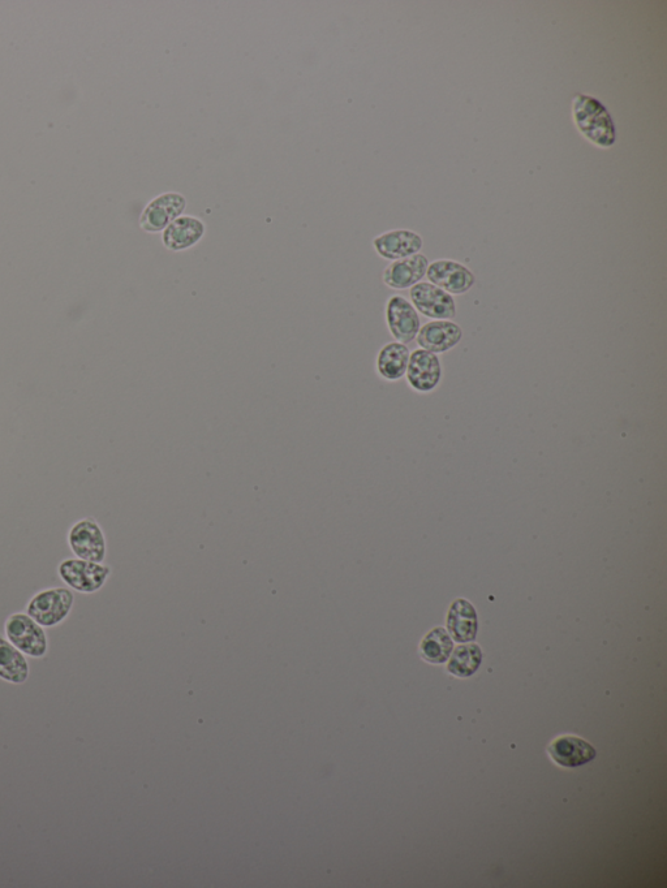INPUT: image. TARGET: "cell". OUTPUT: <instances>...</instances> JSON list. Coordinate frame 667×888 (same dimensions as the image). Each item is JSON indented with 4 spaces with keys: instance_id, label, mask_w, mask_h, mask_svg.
<instances>
[{
    "instance_id": "cell-1",
    "label": "cell",
    "mask_w": 667,
    "mask_h": 888,
    "mask_svg": "<svg viewBox=\"0 0 667 888\" xmlns=\"http://www.w3.org/2000/svg\"><path fill=\"white\" fill-rule=\"evenodd\" d=\"M572 118L580 135L598 148L610 149L617 142L614 120L597 98L578 94L572 99Z\"/></svg>"
},
{
    "instance_id": "cell-2",
    "label": "cell",
    "mask_w": 667,
    "mask_h": 888,
    "mask_svg": "<svg viewBox=\"0 0 667 888\" xmlns=\"http://www.w3.org/2000/svg\"><path fill=\"white\" fill-rule=\"evenodd\" d=\"M73 606H75V596L72 590L64 586H55L34 594L29 599L25 612L43 628H55L66 622Z\"/></svg>"
},
{
    "instance_id": "cell-3",
    "label": "cell",
    "mask_w": 667,
    "mask_h": 888,
    "mask_svg": "<svg viewBox=\"0 0 667 888\" xmlns=\"http://www.w3.org/2000/svg\"><path fill=\"white\" fill-rule=\"evenodd\" d=\"M4 637L29 658L42 659L49 653V637L45 628L30 618L27 612H15L8 616L4 622Z\"/></svg>"
},
{
    "instance_id": "cell-4",
    "label": "cell",
    "mask_w": 667,
    "mask_h": 888,
    "mask_svg": "<svg viewBox=\"0 0 667 888\" xmlns=\"http://www.w3.org/2000/svg\"><path fill=\"white\" fill-rule=\"evenodd\" d=\"M113 568L106 563L89 562L79 558H70L60 562L58 566L59 579L66 584L72 592L81 594H94L107 584Z\"/></svg>"
},
{
    "instance_id": "cell-5",
    "label": "cell",
    "mask_w": 667,
    "mask_h": 888,
    "mask_svg": "<svg viewBox=\"0 0 667 888\" xmlns=\"http://www.w3.org/2000/svg\"><path fill=\"white\" fill-rule=\"evenodd\" d=\"M68 546L75 558L89 562L105 563L107 556L106 534L93 517H85L72 525L67 536Z\"/></svg>"
},
{
    "instance_id": "cell-6",
    "label": "cell",
    "mask_w": 667,
    "mask_h": 888,
    "mask_svg": "<svg viewBox=\"0 0 667 888\" xmlns=\"http://www.w3.org/2000/svg\"><path fill=\"white\" fill-rule=\"evenodd\" d=\"M188 201L182 193L165 192L146 204L140 215V227L146 234H162L175 219L182 217Z\"/></svg>"
},
{
    "instance_id": "cell-7",
    "label": "cell",
    "mask_w": 667,
    "mask_h": 888,
    "mask_svg": "<svg viewBox=\"0 0 667 888\" xmlns=\"http://www.w3.org/2000/svg\"><path fill=\"white\" fill-rule=\"evenodd\" d=\"M410 299L417 312L430 320L450 321L456 316L454 297L432 283H417L411 288Z\"/></svg>"
},
{
    "instance_id": "cell-8",
    "label": "cell",
    "mask_w": 667,
    "mask_h": 888,
    "mask_svg": "<svg viewBox=\"0 0 667 888\" xmlns=\"http://www.w3.org/2000/svg\"><path fill=\"white\" fill-rule=\"evenodd\" d=\"M387 329L398 343L408 344L416 339L421 329L419 314L406 297L391 296L385 309Z\"/></svg>"
},
{
    "instance_id": "cell-9",
    "label": "cell",
    "mask_w": 667,
    "mask_h": 888,
    "mask_svg": "<svg viewBox=\"0 0 667 888\" xmlns=\"http://www.w3.org/2000/svg\"><path fill=\"white\" fill-rule=\"evenodd\" d=\"M429 282L450 295H463L475 286L476 278L468 267L453 260H438L429 264Z\"/></svg>"
},
{
    "instance_id": "cell-10",
    "label": "cell",
    "mask_w": 667,
    "mask_h": 888,
    "mask_svg": "<svg viewBox=\"0 0 667 888\" xmlns=\"http://www.w3.org/2000/svg\"><path fill=\"white\" fill-rule=\"evenodd\" d=\"M206 223L195 215L183 214L162 232V244L172 253L192 249L204 239Z\"/></svg>"
},
{
    "instance_id": "cell-11",
    "label": "cell",
    "mask_w": 667,
    "mask_h": 888,
    "mask_svg": "<svg viewBox=\"0 0 667 888\" xmlns=\"http://www.w3.org/2000/svg\"><path fill=\"white\" fill-rule=\"evenodd\" d=\"M407 381L412 390L430 392L440 385L442 378L441 361L437 355L425 349L411 353L407 368Z\"/></svg>"
},
{
    "instance_id": "cell-12",
    "label": "cell",
    "mask_w": 667,
    "mask_h": 888,
    "mask_svg": "<svg viewBox=\"0 0 667 888\" xmlns=\"http://www.w3.org/2000/svg\"><path fill=\"white\" fill-rule=\"evenodd\" d=\"M423 237L411 230H391L373 239V248L387 261H399L415 256L423 249Z\"/></svg>"
},
{
    "instance_id": "cell-13",
    "label": "cell",
    "mask_w": 667,
    "mask_h": 888,
    "mask_svg": "<svg viewBox=\"0 0 667 888\" xmlns=\"http://www.w3.org/2000/svg\"><path fill=\"white\" fill-rule=\"evenodd\" d=\"M429 261L424 254L403 258V260L391 262L382 274L385 286L395 291L408 290L420 283L428 271Z\"/></svg>"
},
{
    "instance_id": "cell-14",
    "label": "cell",
    "mask_w": 667,
    "mask_h": 888,
    "mask_svg": "<svg viewBox=\"0 0 667 888\" xmlns=\"http://www.w3.org/2000/svg\"><path fill=\"white\" fill-rule=\"evenodd\" d=\"M463 338V331L451 321H433L421 327L416 339L425 351L445 353L458 346Z\"/></svg>"
},
{
    "instance_id": "cell-15",
    "label": "cell",
    "mask_w": 667,
    "mask_h": 888,
    "mask_svg": "<svg viewBox=\"0 0 667 888\" xmlns=\"http://www.w3.org/2000/svg\"><path fill=\"white\" fill-rule=\"evenodd\" d=\"M548 753L555 764L568 767H578L595 760L597 753L587 741L576 736H561L549 745Z\"/></svg>"
},
{
    "instance_id": "cell-16",
    "label": "cell",
    "mask_w": 667,
    "mask_h": 888,
    "mask_svg": "<svg viewBox=\"0 0 667 888\" xmlns=\"http://www.w3.org/2000/svg\"><path fill=\"white\" fill-rule=\"evenodd\" d=\"M447 631L456 642H472L479 631V619L475 607L467 599L459 598L451 605L447 614Z\"/></svg>"
},
{
    "instance_id": "cell-17",
    "label": "cell",
    "mask_w": 667,
    "mask_h": 888,
    "mask_svg": "<svg viewBox=\"0 0 667 888\" xmlns=\"http://www.w3.org/2000/svg\"><path fill=\"white\" fill-rule=\"evenodd\" d=\"M411 352L406 344L393 342L380 349L376 360L378 375L387 382H397L407 373Z\"/></svg>"
},
{
    "instance_id": "cell-18",
    "label": "cell",
    "mask_w": 667,
    "mask_h": 888,
    "mask_svg": "<svg viewBox=\"0 0 667 888\" xmlns=\"http://www.w3.org/2000/svg\"><path fill=\"white\" fill-rule=\"evenodd\" d=\"M30 665L27 655L15 648L6 637L0 636V680L12 685L27 683Z\"/></svg>"
},
{
    "instance_id": "cell-19",
    "label": "cell",
    "mask_w": 667,
    "mask_h": 888,
    "mask_svg": "<svg viewBox=\"0 0 667 888\" xmlns=\"http://www.w3.org/2000/svg\"><path fill=\"white\" fill-rule=\"evenodd\" d=\"M453 649L454 642L449 632L445 628L438 627L432 629L421 640L419 652L425 662L432 663V665H442L450 658Z\"/></svg>"
},
{
    "instance_id": "cell-20",
    "label": "cell",
    "mask_w": 667,
    "mask_h": 888,
    "mask_svg": "<svg viewBox=\"0 0 667 888\" xmlns=\"http://www.w3.org/2000/svg\"><path fill=\"white\" fill-rule=\"evenodd\" d=\"M447 671L455 678H469L475 675L483 662V650L476 644L458 646L447 659Z\"/></svg>"
}]
</instances>
